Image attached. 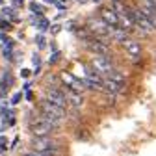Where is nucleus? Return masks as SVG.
<instances>
[{"label": "nucleus", "mask_w": 156, "mask_h": 156, "mask_svg": "<svg viewBox=\"0 0 156 156\" xmlns=\"http://www.w3.org/2000/svg\"><path fill=\"white\" fill-rule=\"evenodd\" d=\"M39 108H41V117H45V119H48V121L58 123V121H62L63 117H65L63 108H60V106L52 104L50 101H41Z\"/></svg>", "instance_id": "obj_1"}, {"label": "nucleus", "mask_w": 156, "mask_h": 156, "mask_svg": "<svg viewBox=\"0 0 156 156\" xmlns=\"http://www.w3.org/2000/svg\"><path fill=\"white\" fill-rule=\"evenodd\" d=\"M56 125L58 123L48 121V119H45V117H37V119H34L30 123V130L35 136H48V134H52L56 130Z\"/></svg>", "instance_id": "obj_2"}, {"label": "nucleus", "mask_w": 156, "mask_h": 156, "mask_svg": "<svg viewBox=\"0 0 156 156\" xmlns=\"http://www.w3.org/2000/svg\"><path fill=\"white\" fill-rule=\"evenodd\" d=\"M130 13V19H132V23L138 26L143 34H151L152 30H156L154 26H152V23L147 19V15L140 9V8H136V9H132V11H128Z\"/></svg>", "instance_id": "obj_3"}, {"label": "nucleus", "mask_w": 156, "mask_h": 156, "mask_svg": "<svg viewBox=\"0 0 156 156\" xmlns=\"http://www.w3.org/2000/svg\"><path fill=\"white\" fill-rule=\"evenodd\" d=\"M32 147L39 152V151H60L58 143L54 140H50L48 136H35L32 140Z\"/></svg>", "instance_id": "obj_4"}, {"label": "nucleus", "mask_w": 156, "mask_h": 156, "mask_svg": "<svg viewBox=\"0 0 156 156\" xmlns=\"http://www.w3.org/2000/svg\"><path fill=\"white\" fill-rule=\"evenodd\" d=\"M47 101H50L52 104L60 106V108H65L67 106V97H65V93L60 91V89H56V87H52V89L47 91Z\"/></svg>", "instance_id": "obj_5"}, {"label": "nucleus", "mask_w": 156, "mask_h": 156, "mask_svg": "<svg viewBox=\"0 0 156 156\" xmlns=\"http://www.w3.org/2000/svg\"><path fill=\"white\" fill-rule=\"evenodd\" d=\"M93 69L99 74H108L113 67H112V63L106 56H97V58H93Z\"/></svg>", "instance_id": "obj_6"}, {"label": "nucleus", "mask_w": 156, "mask_h": 156, "mask_svg": "<svg viewBox=\"0 0 156 156\" xmlns=\"http://www.w3.org/2000/svg\"><path fill=\"white\" fill-rule=\"evenodd\" d=\"M86 45L97 56H108V47H106V43L102 41V39H87Z\"/></svg>", "instance_id": "obj_7"}, {"label": "nucleus", "mask_w": 156, "mask_h": 156, "mask_svg": "<svg viewBox=\"0 0 156 156\" xmlns=\"http://www.w3.org/2000/svg\"><path fill=\"white\" fill-rule=\"evenodd\" d=\"M62 78H63V82L69 86V89H73V91H76V93H82V91L86 89L84 80H78V78H74V76L69 74V73H63Z\"/></svg>", "instance_id": "obj_8"}, {"label": "nucleus", "mask_w": 156, "mask_h": 156, "mask_svg": "<svg viewBox=\"0 0 156 156\" xmlns=\"http://www.w3.org/2000/svg\"><path fill=\"white\" fill-rule=\"evenodd\" d=\"M101 17H102V21L110 26H117L119 24V17H117V13L113 9H108V8H102L101 9Z\"/></svg>", "instance_id": "obj_9"}, {"label": "nucleus", "mask_w": 156, "mask_h": 156, "mask_svg": "<svg viewBox=\"0 0 156 156\" xmlns=\"http://www.w3.org/2000/svg\"><path fill=\"white\" fill-rule=\"evenodd\" d=\"M63 93H65V97H67V102H71V104L76 106V108L82 106V102H84L82 93H76V91H73V89H69V87H67V91H63Z\"/></svg>", "instance_id": "obj_10"}, {"label": "nucleus", "mask_w": 156, "mask_h": 156, "mask_svg": "<svg viewBox=\"0 0 156 156\" xmlns=\"http://www.w3.org/2000/svg\"><path fill=\"white\" fill-rule=\"evenodd\" d=\"M123 45H125L126 52H128L130 56H134V58H138V56L141 54V47H140V43H138V41H132V39H125Z\"/></svg>", "instance_id": "obj_11"}, {"label": "nucleus", "mask_w": 156, "mask_h": 156, "mask_svg": "<svg viewBox=\"0 0 156 156\" xmlns=\"http://www.w3.org/2000/svg\"><path fill=\"white\" fill-rule=\"evenodd\" d=\"M112 9L117 13V17H121V15H126V13H128L126 6L121 2V0H113V2H112Z\"/></svg>", "instance_id": "obj_12"}, {"label": "nucleus", "mask_w": 156, "mask_h": 156, "mask_svg": "<svg viewBox=\"0 0 156 156\" xmlns=\"http://www.w3.org/2000/svg\"><path fill=\"white\" fill-rule=\"evenodd\" d=\"M9 86H11V76L6 73V74H4V80H2V84H0V95H4L6 87H9Z\"/></svg>", "instance_id": "obj_13"}, {"label": "nucleus", "mask_w": 156, "mask_h": 156, "mask_svg": "<svg viewBox=\"0 0 156 156\" xmlns=\"http://www.w3.org/2000/svg\"><path fill=\"white\" fill-rule=\"evenodd\" d=\"M30 9H32L34 13H37V15H41V13H43V6H39V4H35V2L30 4Z\"/></svg>", "instance_id": "obj_14"}, {"label": "nucleus", "mask_w": 156, "mask_h": 156, "mask_svg": "<svg viewBox=\"0 0 156 156\" xmlns=\"http://www.w3.org/2000/svg\"><path fill=\"white\" fill-rule=\"evenodd\" d=\"M37 26H39V30H47V28H48V21H47L45 17H41V19H39V24H37Z\"/></svg>", "instance_id": "obj_15"}, {"label": "nucleus", "mask_w": 156, "mask_h": 156, "mask_svg": "<svg viewBox=\"0 0 156 156\" xmlns=\"http://www.w3.org/2000/svg\"><path fill=\"white\" fill-rule=\"evenodd\" d=\"M35 43H37L39 48H45V37H43V35H39V37L35 39Z\"/></svg>", "instance_id": "obj_16"}, {"label": "nucleus", "mask_w": 156, "mask_h": 156, "mask_svg": "<svg viewBox=\"0 0 156 156\" xmlns=\"http://www.w3.org/2000/svg\"><path fill=\"white\" fill-rule=\"evenodd\" d=\"M6 149H8V140L0 138V151H6Z\"/></svg>", "instance_id": "obj_17"}, {"label": "nucleus", "mask_w": 156, "mask_h": 156, "mask_svg": "<svg viewBox=\"0 0 156 156\" xmlns=\"http://www.w3.org/2000/svg\"><path fill=\"white\" fill-rule=\"evenodd\" d=\"M0 28H2V30H9V28H11V24H9L8 21H0Z\"/></svg>", "instance_id": "obj_18"}, {"label": "nucleus", "mask_w": 156, "mask_h": 156, "mask_svg": "<svg viewBox=\"0 0 156 156\" xmlns=\"http://www.w3.org/2000/svg\"><path fill=\"white\" fill-rule=\"evenodd\" d=\"M2 13H4V17H9V19H15V15H13V9H4Z\"/></svg>", "instance_id": "obj_19"}, {"label": "nucleus", "mask_w": 156, "mask_h": 156, "mask_svg": "<svg viewBox=\"0 0 156 156\" xmlns=\"http://www.w3.org/2000/svg\"><path fill=\"white\" fill-rule=\"evenodd\" d=\"M58 58H60V52H54V54L50 56V63H54V62H58Z\"/></svg>", "instance_id": "obj_20"}, {"label": "nucleus", "mask_w": 156, "mask_h": 156, "mask_svg": "<svg viewBox=\"0 0 156 156\" xmlns=\"http://www.w3.org/2000/svg\"><path fill=\"white\" fill-rule=\"evenodd\" d=\"M21 97H23V95H21V93H17V95H15V97H13V101H11V102H13V104H17V102H19V101H21Z\"/></svg>", "instance_id": "obj_21"}, {"label": "nucleus", "mask_w": 156, "mask_h": 156, "mask_svg": "<svg viewBox=\"0 0 156 156\" xmlns=\"http://www.w3.org/2000/svg\"><path fill=\"white\" fill-rule=\"evenodd\" d=\"M76 2H86V0H76Z\"/></svg>", "instance_id": "obj_22"}, {"label": "nucleus", "mask_w": 156, "mask_h": 156, "mask_svg": "<svg viewBox=\"0 0 156 156\" xmlns=\"http://www.w3.org/2000/svg\"><path fill=\"white\" fill-rule=\"evenodd\" d=\"M26 156H35V154H26Z\"/></svg>", "instance_id": "obj_23"}, {"label": "nucleus", "mask_w": 156, "mask_h": 156, "mask_svg": "<svg viewBox=\"0 0 156 156\" xmlns=\"http://www.w3.org/2000/svg\"><path fill=\"white\" fill-rule=\"evenodd\" d=\"M0 2H2V0H0Z\"/></svg>", "instance_id": "obj_24"}, {"label": "nucleus", "mask_w": 156, "mask_h": 156, "mask_svg": "<svg viewBox=\"0 0 156 156\" xmlns=\"http://www.w3.org/2000/svg\"><path fill=\"white\" fill-rule=\"evenodd\" d=\"M95 2H97V0H95Z\"/></svg>", "instance_id": "obj_25"}]
</instances>
